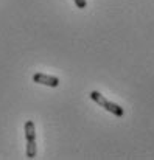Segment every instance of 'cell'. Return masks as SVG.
Returning <instances> with one entry per match:
<instances>
[{
    "label": "cell",
    "instance_id": "obj_1",
    "mask_svg": "<svg viewBox=\"0 0 154 160\" xmlns=\"http://www.w3.org/2000/svg\"><path fill=\"white\" fill-rule=\"evenodd\" d=\"M90 98L97 103V104H100L101 107H104L107 112H110V113H114L115 117H123V107H120L118 104H115V103H110V101H107L104 97H103L100 92H97V90H92L90 92Z\"/></svg>",
    "mask_w": 154,
    "mask_h": 160
},
{
    "label": "cell",
    "instance_id": "obj_2",
    "mask_svg": "<svg viewBox=\"0 0 154 160\" xmlns=\"http://www.w3.org/2000/svg\"><path fill=\"white\" fill-rule=\"evenodd\" d=\"M33 82L44 84V86H49V87H58L59 86V79L56 76L45 75V73H34L33 75Z\"/></svg>",
    "mask_w": 154,
    "mask_h": 160
},
{
    "label": "cell",
    "instance_id": "obj_3",
    "mask_svg": "<svg viewBox=\"0 0 154 160\" xmlns=\"http://www.w3.org/2000/svg\"><path fill=\"white\" fill-rule=\"evenodd\" d=\"M25 138L27 142H31V140H36V131H34V123L31 120H28L25 123Z\"/></svg>",
    "mask_w": 154,
    "mask_h": 160
},
{
    "label": "cell",
    "instance_id": "obj_4",
    "mask_svg": "<svg viewBox=\"0 0 154 160\" xmlns=\"http://www.w3.org/2000/svg\"><path fill=\"white\" fill-rule=\"evenodd\" d=\"M27 157L28 159H34L36 157V140L27 142Z\"/></svg>",
    "mask_w": 154,
    "mask_h": 160
},
{
    "label": "cell",
    "instance_id": "obj_5",
    "mask_svg": "<svg viewBox=\"0 0 154 160\" xmlns=\"http://www.w3.org/2000/svg\"><path fill=\"white\" fill-rule=\"evenodd\" d=\"M75 5H76L80 9H84V8L87 6V2H86V0H75Z\"/></svg>",
    "mask_w": 154,
    "mask_h": 160
}]
</instances>
